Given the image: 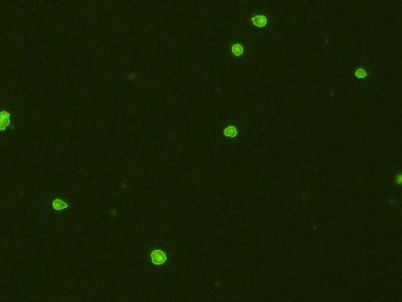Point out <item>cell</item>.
I'll list each match as a JSON object with an SVG mask.
<instances>
[{"instance_id": "1", "label": "cell", "mask_w": 402, "mask_h": 302, "mask_svg": "<svg viewBox=\"0 0 402 302\" xmlns=\"http://www.w3.org/2000/svg\"><path fill=\"white\" fill-rule=\"evenodd\" d=\"M19 103L0 104V138L17 135V121L19 118Z\"/></svg>"}, {"instance_id": "2", "label": "cell", "mask_w": 402, "mask_h": 302, "mask_svg": "<svg viewBox=\"0 0 402 302\" xmlns=\"http://www.w3.org/2000/svg\"><path fill=\"white\" fill-rule=\"evenodd\" d=\"M226 53H228V61L235 66H243L248 63L250 53V46L245 37L233 36L225 45Z\"/></svg>"}, {"instance_id": "3", "label": "cell", "mask_w": 402, "mask_h": 302, "mask_svg": "<svg viewBox=\"0 0 402 302\" xmlns=\"http://www.w3.org/2000/svg\"><path fill=\"white\" fill-rule=\"evenodd\" d=\"M348 74L355 82L357 91H363L373 87L374 72L368 61L357 60L348 70Z\"/></svg>"}, {"instance_id": "4", "label": "cell", "mask_w": 402, "mask_h": 302, "mask_svg": "<svg viewBox=\"0 0 402 302\" xmlns=\"http://www.w3.org/2000/svg\"><path fill=\"white\" fill-rule=\"evenodd\" d=\"M248 24L253 33L264 34L271 30L270 13L266 10H253L248 16Z\"/></svg>"}, {"instance_id": "5", "label": "cell", "mask_w": 402, "mask_h": 302, "mask_svg": "<svg viewBox=\"0 0 402 302\" xmlns=\"http://www.w3.org/2000/svg\"><path fill=\"white\" fill-rule=\"evenodd\" d=\"M240 133V123L235 118H228L222 123L221 135L228 140H235Z\"/></svg>"}, {"instance_id": "6", "label": "cell", "mask_w": 402, "mask_h": 302, "mask_svg": "<svg viewBox=\"0 0 402 302\" xmlns=\"http://www.w3.org/2000/svg\"><path fill=\"white\" fill-rule=\"evenodd\" d=\"M46 200L49 201V207L54 211L60 212L67 210L70 208V203H68L66 197L60 196V195H52V196L46 198Z\"/></svg>"}, {"instance_id": "7", "label": "cell", "mask_w": 402, "mask_h": 302, "mask_svg": "<svg viewBox=\"0 0 402 302\" xmlns=\"http://www.w3.org/2000/svg\"><path fill=\"white\" fill-rule=\"evenodd\" d=\"M168 256L162 249H154L150 253V261L154 266H163L167 262Z\"/></svg>"}]
</instances>
